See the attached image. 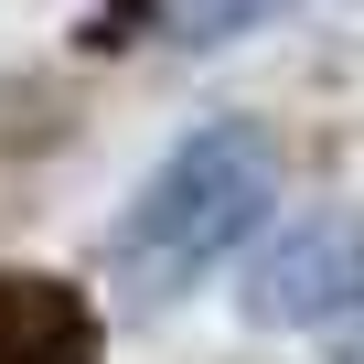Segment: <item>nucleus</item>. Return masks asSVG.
Listing matches in <instances>:
<instances>
[{
    "label": "nucleus",
    "mask_w": 364,
    "mask_h": 364,
    "mask_svg": "<svg viewBox=\"0 0 364 364\" xmlns=\"http://www.w3.org/2000/svg\"><path fill=\"white\" fill-rule=\"evenodd\" d=\"M321 353H332V364H364V300H353V311L321 332Z\"/></svg>",
    "instance_id": "nucleus-6"
},
{
    "label": "nucleus",
    "mask_w": 364,
    "mask_h": 364,
    "mask_svg": "<svg viewBox=\"0 0 364 364\" xmlns=\"http://www.w3.org/2000/svg\"><path fill=\"white\" fill-rule=\"evenodd\" d=\"M86 129V97L65 75H33V65H0V161H43Z\"/></svg>",
    "instance_id": "nucleus-4"
},
{
    "label": "nucleus",
    "mask_w": 364,
    "mask_h": 364,
    "mask_svg": "<svg viewBox=\"0 0 364 364\" xmlns=\"http://www.w3.org/2000/svg\"><path fill=\"white\" fill-rule=\"evenodd\" d=\"M289 0H150V22L171 43H236V33H268Z\"/></svg>",
    "instance_id": "nucleus-5"
},
{
    "label": "nucleus",
    "mask_w": 364,
    "mask_h": 364,
    "mask_svg": "<svg viewBox=\"0 0 364 364\" xmlns=\"http://www.w3.org/2000/svg\"><path fill=\"white\" fill-rule=\"evenodd\" d=\"M268 215H279V139L247 118H215L193 139H171V161L129 193V215L107 236V279L129 311H171L236 247H257Z\"/></svg>",
    "instance_id": "nucleus-1"
},
{
    "label": "nucleus",
    "mask_w": 364,
    "mask_h": 364,
    "mask_svg": "<svg viewBox=\"0 0 364 364\" xmlns=\"http://www.w3.org/2000/svg\"><path fill=\"white\" fill-rule=\"evenodd\" d=\"M364 300V215L343 204H311L289 225H257V257H247V311L268 332H332L343 311Z\"/></svg>",
    "instance_id": "nucleus-2"
},
{
    "label": "nucleus",
    "mask_w": 364,
    "mask_h": 364,
    "mask_svg": "<svg viewBox=\"0 0 364 364\" xmlns=\"http://www.w3.org/2000/svg\"><path fill=\"white\" fill-rule=\"evenodd\" d=\"M0 364H107V321L65 268H0Z\"/></svg>",
    "instance_id": "nucleus-3"
}]
</instances>
